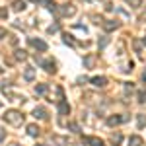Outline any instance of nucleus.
I'll use <instances>...</instances> for the list:
<instances>
[{"instance_id": "2f4dec72", "label": "nucleus", "mask_w": 146, "mask_h": 146, "mask_svg": "<svg viewBox=\"0 0 146 146\" xmlns=\"http://www.w3.org/2000/svg\"><path fill=\"white\" fill-rule=\"evenodd\" d=\"M29 2H35V4H37V2H39V0H29Z\"/></svg>"}, {"instance_id": "4be33fe9", "label": "nucleus", "mask_w": 146, "mask_h": 146, "mask_svg": "<svg viewBox=\"0 0 146 146\" xmlns=\"http://www.w3.org/2000/svg\"><path fill=\"white\" fill-rule=\"evenodd\" d=\"M62 39H64V43H66V45H74V39H72V35H64V37H62Z\"/></svg>"}, {"instance_id": "ddd939ff", "label": "nucleus", "mask_w": 146, "mask_h": 146, "mask_svg": "<svg viewBox=\"0 0 146 146\" xmlns=\"http://www.w3.org/2000/svg\"><path fill=\"white\" fill-rule=\"evenodd\" d=\"M12 8H14V12H22V10H25V2L23 0H14Z\"/></svg>"}, {"instance_id": "72a5a7b5", "label": "nucleus", "mask_w": 146, "mask_h": 146, "mask_svg": "<svg viewBox=\"0 0 146 146\" xmlns=\"http://www.w3.org/2000/svg\"><path fill=\"white\" fill-rule=\"evenodd\" d=\"M35 146H45V144H35Z\"/></svg>"}, {"instance_id": "b1692460", "label": "nucleus", "mask_w": 146, "mask_h": 146, "mask_svg": "<svg viewBox=\"0 0 146 146\" xmlns=\"http://www.w3.org/2000/svg\"><path fill=\"white\" fill-rule=\"evenodd\" d=\"M68 129H70L72 133H80V127L76 123H70V125H68Z\"/></svg>"}, {"instance_id": "c9c22d12", "label": "nucleus", "mask_w": 146, "mask_h": 146, "mask_svg": "<svg viewBox=\"0 0 146 146\" xmlns=\"http://www.w3.org/2000/svg\"><path fill=\"white\" fill-rule=\"evenodd\" d=\"M0 74H2V68H0Z\"/></svg>"}, {"instance_id": "a878e982", "label": "nucleus", "mask_w": 146, "mask_h": 146, "mask_svg": "<svg viewBox=\"0 0 146 146\" xmlns=\"http://www.w3.org/2000/svg\"><path fill=\"white\" fill-rule=\"evenodd\" d=\"M55 31H58V25H51V27H49V33H55Z\"/></svg>"}, {"instance_id": "f257e3e1", "label": "nucleus", "mask_w": 146, "mask_h": 146, "mask_svg": "<svg viewBox=\"0 0 146 146\" xmlns=\"http://www.w3.org/2000/svg\"><path fill=\"white\" fill-rule=\"evenodd\" d=\"M4 117V121L8 125H14V127H18V125L23 123V115L22 111H18V109H10V111H6V115H2Z\"/></svg>"}, {"instance_id": "5701e85b", "label": "nucleus", "mask_w": 146, "mask_h": 146, "mask_svg": "<svg viewBox=\"0 0 146 146\" xmlns=\"http://www.w3.org/2000/svg\"><path fill=\"white\" fill-rule=\"evenodd\" d=\"M138 103H146V92H138Z\"/></svg>"}, {"instance_id": "c85d7f7f", "label": "nucleus", "mask_w": 146, "mask_h": 146, "mask_svg": "<svg viewBox=\"0 0 146 146\" xmlns=\"http://www.w3.org/2000/svg\"><path fill=\"white\" fill-rule=\"evenodd\" d=\"M4 35H6V29H4V27H0V39H2Z\"/></svg>"}, {"instance_id": "a211bd4d", "label": "nucleus", "mask_w": 146, "mask_h": 146, "mask_svg": "<svg viewBox=\"0 0 146 146\" xmlns=\"http://www.w3.org/2000/svg\"><path fill=\"white\" fill-rule=\"evenodd\" d=\"M136 119H138V127H140V129L146 127V115H144V113H138V115H136Z\"/></svg>"}, {"instance_id": "423d86ee", "label": "nucleus", "mask_w": 146, "mask_h": 146, "mask_svg": "<svg viewBox=\"0 0 146 146\" xmlns=\"http://www.w3.org/2000/svg\"><path fill=\"white\" fill-rule=\"evenodd\" d=\"M23 78L27 80V82H33V80H35V68L33 66H27L25 70H23Z\"/></svg>"}, {"instance_id": "473e14b6", "label": "nucleus", "mask_w": 146, "mask_h": 146, "mask_svg": "<svg viewBox=\"0 0 146 146\" xmlns=\"http://www.w3.org/2000/svg\"><path fill=\"white\" fill-rule=\"evenodd\" d=\"M142 43H144V45H146V37H144V41H142Z\"/></svg>"}, {"instance_id": "20e7f679", "label": "nucleus", "mask_w": 146, "mask_h": 146, "mask_svg": "<svg viewBox=\"0 0 146 146\" xmlns=\"http://www.w3.org/2000/svg\"><path fill=\"white\" fill-rule=\"evenodd\" d=\"M90 82L96 88H105V86H107V78H105V76H94Z\"/></svg>"}, {"instance_id": "6e6552de", "label": "nucleus", "mask_w": 146, "mask_h": 146, "mask_svg": "<svg viewBox=\"0 0 146 146\" xmlns=\"http://www.w3.org/2000/svg\"><path fill=\"white\" fill-rule=\"evenodd\" d=\"M43 68H45L49 74H55L56 72V64L53 62V60H43Z\"/></svg>"}, {"instance_id": "412c9836", "label": "nucleus", "mask_w": 146, "mask_h": 146, "mask_svg": "<svg viewBox=\"0 0 146 146\" xmlns=\"http://www.w3.org/2000/svg\"><path fill=\"white\" fill-rule=\"evenodd\" d=\"M127 2H129L131 8H140L142 6V0H127Z\"/></svg>"}, {"instance_id": "0eeeda50", "label": "nucleus", "mask_w": 146, "mask_h": 146, "mask_svg": "<svg viewBox=\"0 0 146 146\" xmlns=\"http://www.w3.org/2000/svg\"><path fill=\"white\" fill-rule=\"evenodd\" d=\"M29 43H31V45H33L37 51H47V43L43 41V39H31Z\"/></svg>"}, {"instance_id": "f704fd0d", "label": "nucleus", "mask_w": 146, "mask_h": 146, "mask_svg": "<svg viewBox=\"0 0 146 146\" xmlns=\"http://www.w3.org/2000/svg\"><path fill=\"white\" fill-rule=\"evenodd\" d=\"M10 146H20V144H10Z\"/></svg>"}, {"instance_id": "9b49d317", "label": "nucleus", "mask_w": 146, "mask_h": 146, "mask_svg": "<svg viewBox=\"0 0 146 146\" xmlns=\"http://www.w3.org/2000/svg\"><path fill=\"white\" fill-rule=\"evenodd\" d=\"M33 117L35 119H47V111L43 107H35L33 109Z\"/></svg>"}, {"instance_id": "9d476101", "label": "nucleus", "mask_w": 146, "mask_h": 146, "mask_svg": "<svg viewBox=\"0 0 146 146\" xmlns=\"http://www.w3.org/2000/svg\"><path fill=\"white\" fill-rule=\"evenodd\" d=\"M58 113H60V115H68V113H70V105H68L66 101H58Z\"/></svg>"}, {"instance_id": "393cba45", "label": "nucleus", "mask_w": 146, "mask_h": 146, "mask_svg": "<svg viewBox=\"0 0 146 146\" xmlns=\"http://www.w3.org/2000/svg\"><path fill=\"white\" fill-rule=\"evenodd\" d=\"M107 43H109V39H107V37H103L101 41H98V45H100V49H103V47L107 45Z\"/></svg>"}, {"instance_id": "4468645a", "label": "nucleus", "mask_w": 146, "mask_h": 146, "mask_svg": "<svg viewBox=\"0 0 146 146\" xmlns=\"http://www.w3.org/2000/svg\"><path fill=\"white\" fill-rule=\"evenodd\" d=\"M94 62H96V56H94V55L84 56V66H86V68H92V66H94Z\"/></svg>"}, {"instance_id": "39448f33", "label": "nucleus", "mask_w": 146, "mask_h": 146, "mask_svg": "<svg viewBox=\"0 0 146 146\" xmlns=\"http://www.w3.org/2000/svg\"><path fill=\"white\" fill-rule=\"evenodd\" d=\"M101 25H103V29H105V31H113V29H117V27H119V23L115 22V20H103Z\"/></svg>"}, {"instance_id": "cd10ccee", "label": "nucleus", "mask_w": 146, "mask_h": 146, "mask_svg": "<svg viewBox=\"0 0 146 146\" xmlns=\"http://www.w3.org/2000/svg\"><path fill=\"white\" fill-rule=\"evenodd\" d=\"M140 47H142V41H135V49L136 51H140Z\"/></svg>"}, {"instance_id": "c756f323", "label": "nucleus", "mask_w": 146, "mask_h": 146, "mask_svg": "<svg viewBox=\"0 0 146 146\" xmlns=\"http://www.w3.org/2000/svg\"><path fill=\"white\" fill-rule=\"evenodd\" d=\"M0 140H4V131L0 129Z\"/></svg>"}, {"instance_id": "bb28decb", "label": "nucleus", "mask_w": 146, "mask_h": 146, "mask_svg": "<svg viewBox=\"0 0 146 146\" xmlns=\"http://www.w3.org/2000/svg\"><path fill=\"white\" fill-rule=\"evenodd\" d=\"M125 92H133V84H129V82H125Z\"/></svg>"}, {"instance_id": "aec40b11", "label": "nucleus", "mask_w": 146, "mask_h": 146, "mask_svg": "<svg viewBox=\"0 0 146 146\" xmlns=\"http://www.w3.org/2000/svg\"><path fill=\"white\" fill-rule=\"evenodd\" d=\"M121 140H123V136L119 135V133L111 135V142H113V144H121Z\"/></svg>"}, {"instance_id": "1a4fd4ad", "label": "nucleus", "mask_w": 146, "mask_h": 146, "mask_svg": "<svg viewBox=\"0 0 146 146\" xmlns=\"http://www.w3.org/2000/svg\"><path fill=\"white\" fill-rule=\"evenodd\" d=\"M144 144V140H142V136L138 135H133L131 138H129V146H142Z\"/></svg>"}, {"instance_id": "dca6fc26", "label": "nucleus", "mask_w": 146, "mask_h": 146, "mask_svg": "<svg viewBox=\"0 0 146 146\" xmlns=\"http://www.w3.org/2000/svg\"><path fill=\"white\" fill-rule=\"evenodd\" d=\"M47 90H49V86H47V84H37V86H35V94H39V96L47 94Z\"/></svg>"}, {"instance_id": "7ed1b4c3", "label": "nucleus", "mask_w": 146, "mask_h": 146, "mask_svg": "<svg viewBox=\"0 0 146 146\" xmlns=\"http://www.w3.org/2000/svg\"><path fill=\"white\" fill-rule=\"evenodd\" d=\"M60 16H74V14H76V8H74V6H72V4H64V6H60Z\"/></svg>"}, {"instance_id": "f8f14e48", "label": "nucleus", "mask_w": 146, "mask_h": 146, "mask_svg": "<svg viewBox=\"0 0 146 146\" xmlns=\"http://www.w3.org/2000/svg\"><path fill=\"white\" fill-rule=\"evenodd\" d=\"M84 142H88V144H92V146H105V144H103V140H100V138H96V136H90V138H84Z\"/></svg>"}, {"instance_id": "6ab92c4d", "label": "nucleus", "mask_w": 146, "mask_h": 146, "mask_svg": "<svg viewBox=\"0 0 146 146\" xmlns=\"http://www.w3.org/2000/svg\"><path fill=\"white\" fill-rule=\"evenodd\" d=\"M16 58H18V60H25V58H27V53H25L23 49H18V51H16Z\"/></svg>"}, {"instance_id": "f3484780", "label": "nucleus", "mask_w": 146, "mask_h": 146, "mask_svg": "<svg viewBox=\"0 0 146 146\" xmlns=\"http://www.w3.org/2000/svg\"><path fill=\"white\" fill-rule=\"evenodd\" d=\"M43 4H45V8L49 12H56V10H58V8H56V4L53 2V0H43Z\"/></svg>"}, {"instance_id": "2eb2a0df", "label": "nucleus", "mask_w": 146, "mask_h": 146, "mask_svg": "<svg viewBox=\"0 0 146 146\" xmlns=\"http://www.w3.org/2000/svg\"><path fill=\"white\" fill-rule=\"evenodd\" d=\"M27 135L29 136H37L39 135V127H37V125H27Z\"/></svg>"}, {"instance_id": "f03ea898", "label": "nucleus", "mask_w": 146, "mask_h": 146, "mask_svg": "<svg viewBox=\"0 0 146 146\" xmlns=\"http://www.w3.org/2000/svg\"><path fill=\"white\" fill-rule=\"evenodd\" d=\"M129 117L127 115H111L109 119H107V125L109 127H115V125H121V123H125Z\"/></svg>"}, {"instance_id": "7c9ffc66", "label": "nucleus", "mask_w": 146, "mask_h": 146, "mask_svg": "<svg viewBox=\"0 0 146 146\" xmlns=\"http://www.w3.org/2000/svg\"><path fill=\"white\" fill-rule=\"evenodd\" d=\"M142 80H144V82H146V70H144V74H142Z\"/></svg>"}]
</instances>
